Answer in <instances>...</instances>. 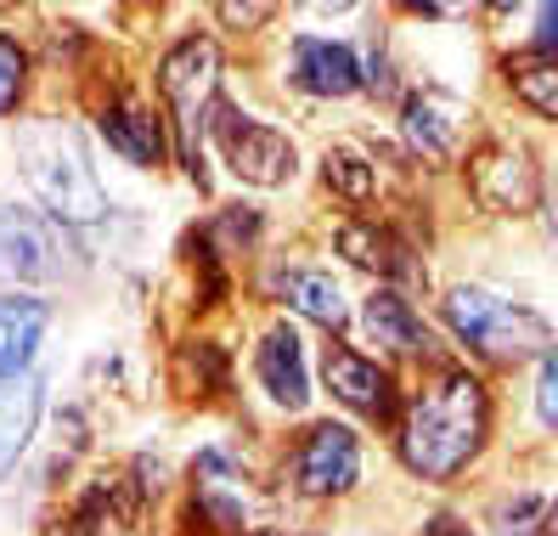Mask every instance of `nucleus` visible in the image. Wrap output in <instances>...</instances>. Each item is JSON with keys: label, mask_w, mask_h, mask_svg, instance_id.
<instances>
[{"label": "nucleus", "mask_w": 558, "mask_h": 536, "mask_svg": "<svg viewBox=\"0 0 558 536\" xmlns=\"http://www.w3.org/2000/svg\"><path fill=\"white\" fill-rule=\"evenodd\" d=\"M490 429V395L474 373L446 367L412 395L401 418V463L417 480H451L457 468H469L485 446Z\"/></svg>", "instance_id": "1"}, {"label": "nucleus", "mask_w": 558, "mask_h": 536, "mask_svg": "<svg viewBox=\"0 0 558 536\" xmlns=\"http://www.w3.org/2000/svg\"><path fill=\"white\" fill-rule=\"evenodd\" d=\"M17 164H23V181L35 187V198L62 226H90L108 215V192L96 181V164H90L74 124H62V119L23 124L17 130Z\"/></svg>", "instance_id": "2"}, {"label": "nucleus", "mask_w": 558, "mask_h": 536, "mask_svg": "<svg viewBox=\"0 0 558 536\" xmlns=\"http://www.w3.org/2000/svg\"><path fill=\"white\" fill-rule=\"evenodd\" d=\"M446 327L485 361H524V356H547L553 327L519 299H502L490 288H451L446 294Z\"/></svg>", "instance_id": "3"}, {"label": "nucleus", "mask_w": 558, "mask_h": 536, "mask_svg": "<svg viewBox=\"0 0 558 536\" xmlns=\"http://www.w3.org/2000/svg\"><path fill=\"white\" fill-rule=\"evenodd\" d=\"M215 80H220V46L209 35H186L158 62V91H163V103H170V124L181 136L175 147H181L186 176L198 187H209L204 158H198V136H204V108L215 103Z\"/></svg>", "instance_id": "4"}, {"label": "nucleus", "mask_w": 558, "mask_h": 536, "mask_svg": "<svg viewBox=\"0 0 558 536\" xmlns=\"http://www.w3.org/2000/svg\"><path fill=\"white\" fill-rule=\"evenodd\" d=\"M204 130L220 142V153H226V164H232L238 181H248V187H282V181H293L300 153H293V142L282 136V130L254 124L232 103H220V96L204 108Z\"/></svg>", "instance_id": "5"}, {"label": "nucleus", "mask_w": 558, "mask_h": 536, "mask_svg": "<svg viewBox=\"0 0 558 536\" xmlns=\"http://www.w3.org/2000/svg\"><path fill=\"white\" fill-rule=\"evenodd\" d=\"M62 254H69V243L51 221L0 204V288L62 277Z\"/></svg>", "instance_id": "6"}, {"label": "nucleus", "mask_w": 558, "mask_h": 536, "mask_svg": "<svg viewBox=\"0 0 558 536\" xmlns=\"http://www.w3.org/2000/svg\"><path fill=\"white\" fill-rule=\"evenodd\" d=\"M361 475V446L355 434L344 424H316L305 434L300 457H293V486H300L305 497H339L350 491Z\"/></svg>", "instance_id": "7"}, {"label": "nucleus", "mask_w": 558, "mask_h": 536, "mask_svg": "<svg viewBox=\"0 0 558 536\" xmlns=\"http://www.w3.org/2000/svg\"><path fill=\"white\" fill-rule=\"evenodd\" d=\"M474 192H480V204H490V210L524 215V210H536V198H542V176H536V164H531L524 147L490 142L474 158Z\"/></svg>", "instance_id": "8"}, {"label": "nucleus", "mask_w": 558, "mask_h": 536, "mask_svg": "<svg viewBox=\"0 0 558 536\" xmlns=\"http://www.w3.org/2000/svg\"><path fill=\"white\" fill-rule=\"evenodd\" d=\"M322 379H327V390H333L350 413H361V418H396V384H389V373L373 356H361L350 345H327L322 350Z\"/></svg>", "instance_id": "9"}, {"label": "nucleus", "mask_w": 558, "mask_h": 536, "mask_svg": "<svg viewBox=\"0 0 558 536\" xmlns=\"http://www.w3.org/2000/svg\"><path fill=\"white\" fill-rule=\"evenodd\" d=\"M339 254H344L350 265H361V272L384 277V288H389V283H423V265L412 260V243H401L396 231L378 226V221H350V226H339Z\"/></svg>", "instance_id": "10"}, {"label": "nucleus", "mask_w": 558, "mask_h": 536, "mask_svg": "<svg viewBox=\"0 0 558 536\" xmlns=\"http://www.w3.org/2000/svg\"><path fill=\"white\" fill-rule=\"evenodd\" d=\"M254 373H259V390H266L277 407L300 413L311 401V379H305V350H300V333L288 322H277L266 340H259V356H254Z\"/></svg>", "instance_id": "11"}, {"label": "nucleus", "mask_w": 558, "mask_h": 536, "mask_svg": "<svg viewBox=\"0 0 558 536\" xmlns=\"http://www.w3.org/2000/svg\"><path fill=\"white\" fill-rule=\"evenodd\" d=\"M266 288L277 299H288L300 317L322 322L327 333H339L350 322V306H344V288L333 283V272H311V265H277V272L266 277Z\"/></svg>", "instance_id": "12"}, {"label": "nucleus", "mask_w": 558, "mask_h": 536, "mask_svg": "<svg viewBox=\"0 0 558 536\" xmlns=\"http://www.w3.org/2000/svg\"><path fill=\"white\" fill-rule=\"evenodd\" d=\"M293 85L311 91V96H355L361 91V62L339 40L300 35L293 40Z\"/></svg>", "instance_id": "13"}, {"label": "nucleus", "mask_w": 558, "mask_h": 536, "mask_svg": "<svg viewBox=\"0 0 558 536\" xmlns=\"http://www.w3.org/2000/svg\"><path fill=\"white\" fill-rule=\"evenodd\" d=\"M46 327H51V306H46V299L0 294V379L28 373V361H35Z\"/></svg>", "instance_id": "14"}, {"label": "nucleus", "mask_w": 558, "mask_h": 536, "mask_svg": "<svg viewBox=\"0 0 558 536\" xmlns=\"http://www.w3.org/2000/svg\"><path fill=\"white\" fill-rule=\"evenodd\" d=\"M463 119H469V108L457 103V96H446V91H417L412 103H407V142L423 153V158H451L457 153V142H463Z\"/></svg>", "instance_id": "15"}, {"label": "nucleus", "mask_w": 558, "mask_h": 536, "mask_svg": "<svg viewBox=\"0 0 558 536\" xmlns=\"http://www.w3.org/2000/svg\"><path fill=\"white\" fill-rule=\"evenodd\" d=\"M102 136L124 164H136V170H153V164H163V153H170V130H163V119L142 103L102 108Z\"/></svg>", "instance_id": "16"}, {"label": "nucleus", "mask_w": 558, "mask_h": 536, "mask_svg": "<svg viewBox=\"0 0 558 536\" xmlns=\"http://www.w3.org/2000/svg\"><path fill=\"white\" fill-rule=\"evenodd\" d=\"M361 327H367L373 345L396 350V356H423L435 345L429 327H423L417 311L407 306V294H396V288H373L367 294V306H361Z\"/></svg>", "instance_id": "17"}, {"label": "nucleus", "mask_w": 558, "mask_h": 536, "mask_svg": "<svg viewBox=\"0 0 558 536\" xmlns=\"http://www.w3.org/2000/svg\"><path fill=\"white\" fill-rule=\"evenodd\" d=\"M40 379L35 373H17V379H0V475H12L17 457L35 441V424H40Z\"/></svg>", "instance_id": "18"}, {"label": "nucleus", "mask_w": 558, "mask_h": 536, "mask_svg": "<svg viewBox=\"0 0 558 536\" xmlns=\"http://www.w3.org/2000/svg\"><path fill=\"white\" fill-rule=\"evenodd\" d=\"M508 85L536 119H558V62L553 51H513L508 57Z\"/></svg>", "instance_id": "19"}, {"label": "nucleus", "mask_w": 558, "mask_h": 536, "mask_svg": "<svg viewBox=\"0 0 558 536\" xmlns=\"http://www.w3.org/2000/svg\"><path fill=\"white\" fill-rule=\"evenodd\" d=\"M136 520V497H119V491H90L80 502V514L69 525V536H124V525Z\"/></svg>", "instance_id": "20"}, {"label": "nucleus", "mask_w": 558, "mask_h": 536, "mask_svg": "<svg viewBox=\"0 0 558 536\" xmlns=\"http://www.w3.org/2000/svg\"><path fill=\"white\" fill-rule=\"evenodd\" d=\"M327 187H339L350 204H367L373 198V164L361 153H327Z\"/></svg>", "instance_id": "21"}, {"label": "nucleus", "mask_w": 558, "mask_h": 536, "mask_svg": "<svg viewBox=\"0 0 558 536\" xmlns=\"http://www.w3.org/2000/svg\"><path fill=\"white\" fill-rule=\"evenodd\" d=\"M23 80H28V51H23L12 35H0V114L17 108Z\"/></svg>", "instance_id": "22"}, {"label": "nucleus", "mask_w": 558, "mask_h": 536, "mask_svg": "<svg viewBox=\"0 0 558 536\" xmlns=\"http://www.w3.org/2000/svg\"><path fill=\"white\" fill-rule=\"evenodd\" d=\"M536 361H542V379H536V413H542V424L553 429V424H558V361H553V350L536 356Z\"/></svg>", "instance_id": "23"}, {"label": "nucleus", "mask_w": 558, "mask_h": 536, "mask_svg": "<svg viewBox=\"0 0 558 536\" xmlns=\"http://www.w3.org/2000/svg\"><path fill=\"white\" fill-rule=\"evenodd\" d=\"M220 17L226 23H271L277 7H220Z\"/></svg>", "instance_id": "24"}, {"label": "nucleus", "mask_w": 558, "mask_h": 536, "mask_svg": "<svg viewBox=\"0 0 558 536\" xmlns=\"http://www.w3.org/2000/svg\"><path fill=\"white\" fill-rule=\"evenodd\" d=\"M423 536H469V525H457L451 514H440V520H429V525H423Z\"/></svg>", "instance_id": "25"}]
</instances>
